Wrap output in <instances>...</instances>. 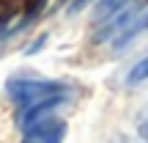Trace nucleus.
<instances>
[{
  "label": "nucleus",
  "mask_w": 148,
  "mask_h": 143,
  "mask_svg": "<svg viewBox=\"0 0 148 143\" xmlns=\"http://www.w3.org/2000/svg\"><path fill=\"white\" fill-rule=\"evenodd\" d=\"M8 99L19 110V121L25 116L44 107H58L69 96V85L60 80H33V77H11L5 83Z\"/></svg>",
  "instance_id": "f257e3e1"
},
{
  "label": "nucleus",
  "mask_w": 148,
  "mask_h": 143,
  "mask_svg": "<svg viewBox=\"0 0 148 143\" xmlns=\"http://www.w3.org/2000/svg\"><path fill=\"white\" fill-rule=\"evenodd\" d=\"M148 28V3L137 0L132 3L129 8H123L118 17H112L110 22L99 25V33H96V41L104 44V41H112L115 47H123L126 41H132L140 30Z\"/></svg>",
  "instance_id": "f03ea898"
},
{
  "label": "nucleus",
  "mask_w": 148,
  "mask_h": 143,
  "mask_svg": "<svg viewBox=\"0 0 148 143\" xmlns=\"http://www.w3.org/2000/svg\"><path fill=\"white\" fill-rule=\"evenodd\" d=\"M55 107H44L19 121L22 127V143H63L66 138V121L52 116Z\"/></svg>",
  "instance_id": "7ed1b4c3"
},
{
  "label": "nucleus",
  "mask_w": 148,
  "mask_h": 143,
  "mask_svg": "<svg viewBox=\"0 0 148 143\" xmlns=\"http://www.w3.org/2000/svg\"><path fill=\"white\" fill-rule=\"evenodd\" d=\"M132 3H137V0H99V6L93 8V22L96 25H104L112 17H118L123 8H129Z\"/></svg>",
  "instance_id": "20e7f679"
},
{
  "label": "nucleus",
  "mask_w": 148,
  "mask_h": 143,
  "mask_svg": "<svg viewBox=\"0 0 148 143\" xmlns=\"http://www.w3.org/2000/svg\"><path fill=\"white\" fill-rule=\"evenodd\" d=\"M145 80H148V55H145V58H140L137 64L129 69L126 85H140V83H145Z\"/></svg>",
  "instance_id": "39448f33"
},
{
  "label": "nucleus",
  "mask_w": 148,
  "mask_h": 143,
  "mask_svg": "<svg viewBox=\"0 0 148 143\" xmlns=\"http://www.w3.org/2000/svg\"><path fill=\"white\" fill-rule=\"evenodd\" d=\"M137 135L148 143V110H145V116L140 118V124H137Z\"/></svg>",
  "instance_id": "423d86ee"
},
{
  "label": "nucleus",
  "mask_w": 148,
  "mask_h": 143,
  "mask_svg": "<svg viewBox=\"0 0 148 143\" xmlns=\"http://www.w3.org/2000/svg\"><path fill=\"white\" fill-rule=\"evenodd\" d=\"M44 44H47V33H44V36H38V39H36V41H33V44H30V47H27V55H30V53H36V50H41V47H44Z\"/></svg>",
  "instance_id": "0eeeda50"
},
{
  "label": "nucleus",
  "mask_w": 148,
  "mask_h": 143,
  "mask_svg": "<svg viewBox=\"0 0 148 143\" xmlns=\"http://www.w3.org/2000/svg\"><path fill=\"white\" fill-rule=\"evenodd\" d=\"M88 3H90V0H77V3L71 6V14H74V11H79V8H82V6H88Z\"/></svg>",
  "instance_id": "6e6552de"
}]
</instances>
